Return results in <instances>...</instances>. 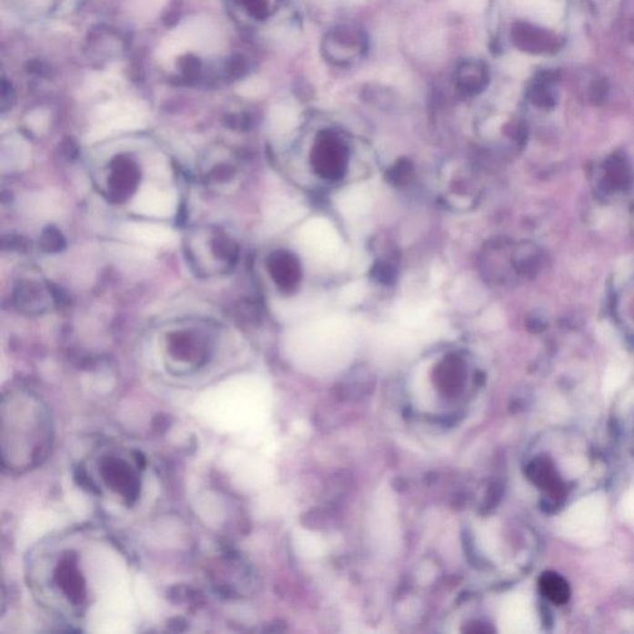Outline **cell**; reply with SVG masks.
Returning a JSON list of instances; mask_svg holds the SVG:
<instances>
[{
  "label": "cell",
  "instance_id": "1",
  "mask_svg": "<svg viewBox=\"0 0 634 634\" xmlns=\"http://www.w3.org/2000/svg\"><path fill=\"white\" fill-rule=\"evenodd\" d=\"M101 474L108 488L121 495L126 505H135L140 495V481L135 469L121 458L108 456L101 462Z\"/></svg>",
  "mask_w": 634,
  "mask_h": 634
},
{
  "label": "cell",
  "instance_id": "2",
  "mask_svg": "<svg viewBox=\"0 0 634 634\" xmlns=\"http://www.w3.org/2000/svg\"><path fill=\"white\" fill-rule=\"evenodd\" d=\"M174 33L183 41L186 50L211 53L218 49L219 35L214 23L208 19H191L183 24Z\"/></svg>",
  "mask_w": 634,
  "mask_h": 634
},
{
  "label": "cell",
  "instance_id": "3",
  "mask_svg": "<svg viewBox=\"0 0 634 634\" xmlns=\"http://www.w3.org/2000/svg\"><path fill=\"white\" fill-rule=\"evenodd\" d=\"M55 581L58 588L63 589L68 601L75 606H80L86 599V584L84 578L77 569L76 557H65L58 561L56 570H55Z\"/></svg>",
  "mask_w": 634,
  "mask_h": 634
},
{
  "label": "cell",
  "instance_id": "4",
  "mask_svg": "<svg viewBox=\"0 0 634 634\" xmlns=\"http://www.w3.org/2000/svg\"><path fill=\"white\" fill-rule=\"evenodd\" d=\"M314 164L318 173L328 179H336L344 175V147L332 136H324L315 147Z\"/></svg>",
  "mask_w": 634,
  "mask_h": 634
},
{
  "label": "cell",
  "instance_id": "5",
  "mask_svg": "<svg viewBox=\"0 0 634 634\" xmlns=\"http://www.w3.org/2000/svg\"><path fill=\"white\" fill-rule=\"evenodd\" d=\"M136 206L144 215L169 216L174 211L175 200L169 193L156 186H146L140 191Z\"/></svg>",
  "mask_w": 634,
  "mask_h": 634
},
{
  "label": "cell",
  "instance_id": "6",
  "mask_svg": "<svg viewBox=\"0 0 634 634\" xmlns=\"http://www.w3.org/2000/svg\"><path fill=\"white\" fill-rule=\"evenodd\" d=\"M539 586L545 598L549 599L557 605H564L570 598V588H569L568 582L555 572L544 574L540 579Z\"/></svg>",
  "mask_w": 634,
  "mask_h": 634
},
{
  "label": "cell",
  "instance_id": "7",
  "mask_svg": "<svg viewBox=\"0 0 634 634\" xmlns=\"http://www.w3.org/2000/svg\"><path fill=\"white\" fill-rule=\"evenodd\" d=\"M126 233L136 241L146 243V245H163L170 241L173 236L170 229L153 225H130L126 227Z\"/></svg>",
  "mask_w": 634,
  "mask_h": 634
},
{
  "label": "cell",
  "instance_id": "8",
  "mask_svg": "<svg viewBox=\"0 0 634 634\" xmlns=\"http://www.w3.org/2000/svg\"><path fill=\"white\" fill-rule=\"evenodd\" d=\"M466 70L468 72H464L461 76V86L469 94H476V91H479V88H482L483 82L486 81L485 75H483L482 70L478 71L479 67H476V65H471Z\"/></svg>",
  "mask_w": 634,
  "mask_h": 634
},
{
  "label": "cell",
  "instance_id": "9",
  "mask_svg": "<svg viewBox=\"0 0 634 634\" xmlns=\"http://www.w3.org/2000/svg\"><path fill=\"white\" fill-rule=\"evenodd\" d=\"M237 91L243 97H257L266 91V84L260 78H247L238 85Z\"/></svg>",
  "mask_w": 634,
  "mask_h": 634
},
{
  "label": "cell",
  "instance_id": "10",
  "mask_svg": "<svg viewBox=\"0 0 634 634\" xmlns=\"http://www.w3.org/2000/svg\"><path fill=\"white\" fill-rule=\"evenodd\" d=\"M75 479H76L77 485L87 492L95 493V495H98L101 492L96 486V483L92 481L90 476L87 475V472L82 468H77L76 471H75Z\"/></svg>",
  "mask_w": 634,
  "mask_h": 634
},
{
  "label": "cell",
  "instance_id": "11",
  "mask_svg": "<svg viewBox=\"0 0 634 634\" xmlns=\"http://www.w3.org/2000/svg\"><path fill=\"white\" fill-rule=\"evenodd\" d=\"M634 270L633 260H625V262L619 263L617 267L616 279L617 282H623L627 277L632 276Z\"/></svg>",
  "mask_w": 634,
  "mask_h": 634
},
{
  "label": "cell",
  "instance_id": "12",
  "mask_svg": "<svg viewBox=\"0 0 634 634\" xmlns=\"http://www.w3.org/2000/svg\"><path fill=\"white\" fill-rule=\"evenodd\" d=\"M47 123V113L43 111H36L32 113L29 116V125L33 126L34 129L40 130L46 126Z\"/></svg>",
  "mask_w": 634,
  "mask_h": 634
}]
</instances>
